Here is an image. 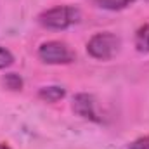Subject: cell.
Wrapping results in <instances>:
<instances>
[{
    "instance_id": "6da1fadb",
    "label": "cell",
    "mask_w": 149,
    "mask_h": 149,
    "mask_svg": "<svg viewBox=\"0 0 149 149\" xmlns=\"http://www.w3.org/2000/svg\"><path fill=\"white\" fill-rule=\"evenodd\" d=\"M38 21L49 30H66L80 21V10L73 5H57L42 12Z\"/></svg>"
},
{
    "instance_id": "7a4b0ae2",
    "label": "cell",
    "mask_w": 149,
    "mask_h": 149,
    "mask_svg": "<svg viewBox=\"0 0 149 149\" xmlns=\"http://www.w3.org/2000/svg\"><path fill=\"white\" fill-rule=\"evenodd\" d=\"M120 50V38L113 33H97L88 40L87 43V52L101 61H108L113 56H116V52Z\"/></svg>"
},
{
    "instance_id": "3957f363",
    "label": "cell",
    "mask_w": 149,
    "mask_h": 149,
    "mask_svg": "<svg viewBox=\"0 0 149 149\" xmlns=\"http://www.w3.org/2000/svg\"><path fill=\"white\" fill-rule=\"evenodd\" d=\"M38 57L47 64H68L74 61L73 50L66 43L57 42V40L42 43L38 49Z\"/></svg>"
},
{
    "instance_id": "277c9868",
    "label": "cell",
    "mask_w": 149,
    "mask_h": 149,
    "mask_svg": "<svg viewBox=\"0 0 149 149\" xmlns=\"http://www.w3.org/2000/svg\"><path fill=\"white\" fill-rule=\"evenodd\" d=\"M73 109H74V113H76V114H80L81 118L99 121V118H97V111H95L94 97H92V95H88V94H78V95L74 97Z\"/></svg>"
},
{
    "instance_id": "5b68a950",
    "label": "cell",
    "mask_w": 149,
    "mask_h": 149,
    "mask_svg": "<svg viewBox=\"0 0 149 149\" xmlns=\"http://www.w3.org/2000/svg\"><path fill=\"white\" fill-rule=\"evenodd\" d=\"M64 95H66V90H64L63 87H56V85H52V87H43V88H40V92H38V97L43 99V101H47V102H57V101H61Z\"/></svg>"
},
{
    "instance_id": "8992f818",
    "label": "cell",
    "mask_w": 149,
    "mask_h": 149,
    "mask_svg": "<svg viewBox=\"0 0 149 149\" xmlns=\"http://www.w3.org/2000/svg\"><path fill=\"white\" fill-rule=\"evenodd\" d=\"M135 47L139 52L149 54V24H144L135 33Z\"/></svg>"
},
{
    "instance_id": "52a82bcc",
    "label": "cell",
    "mask_w": 149,
    "mask_h": 149,
    "mask_svg": "<svg viewBox=\"0 0 149 149\" xmlns=\"http://www.w3.org/2000/svg\"><path fill=\"white\" fill-rule=\"evenodd\" d=\"M99 7L108 9V10H121L127 5H130L132 0H95Z\"/></svg>"
},
{
    "instance_id": "ba28073f",
    "label": "cell",
    "mask_w": 149,
    "mask_h": 149,
    "mask_svg": "<svg viewBox=\"0 0 149 149\" xmlns=\"http://www.w3.org/2000/svg\"><path fill=\"white\" fill-rule=\"evenodd\" d=\"M3 83H5V87L10 88V90H21V88H23V80H21L19 74H16V73L5 74Z\"/></svg>"
},
{
    "instance_id": "9c48e42d",
    "label": "cell",
    "mask_w": 149,
    "mask_h": 149,
    "mask_svg": "<svg viewBox=\"0 0 149 149\" xmlns=\"http://www.w3.org/2000/svg\"><path fill=\"white\" fill-rule=\"evenodd\" d=\"M12 63H14V57H12V54H10L7 49L0 47V70H3V68L10 66Z\"/></svg>"
},
{
    "instance_id": "30bf717a",
    "label": "cell",
    "mask_w": 149,
    "mask_h": 149,
    "mask_svg": "<svg viewBox=\"0 0 149 149\" xmlns=\"http://www.w3.org/2000/svg\"><path fill=\"white\" fill-rule=\"evenodd\" d=\"M128 149H149V137H141L137 141H134Z\"/></svg>"
},
{
    "instance_id": "8fae6325",
    "label": "cell",
    "mask_w": 149,
    "mask_h": 149,
    "mask_svg": "<svg viewBox=\"0 0 149 149\" xmlns=\"http://www.w3.org/2000/svg\"><path fill=\"white\" fill-rule=\"evenodd\" d=\"M0 149H10V148H9V146H5V144H2V142H0Z\"/></svg>"
},
{
    "instance_id": "7c38bea8",
    "label": "cell",
    "mask_w": 149,
    "mask_h": 149,
    "mask_svg": "<svg viewBox=\"0 0 149 149\" xmlns=\"http://www.w3.org/2000/svg\"><path fill=\"white\" fill-rule=\"evenodd\" d=\"M148 2H149V0H148Z\"/></svg>"
}]
</instances>
